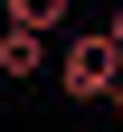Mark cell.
Returning <instances> with one entry per match:
<instances>
[{
	"label": "cell",
	"instance_id": "3957f363",
	"mask_svg": "<svg viewBox=\"0 0 123 132\" xmlns=\"http://www.w3.org/2000/svg\"><path fill=\"white\" fill-rule=\"evenodd\" d=\"M66 10H76V0H0V19H28V28H47V38L66 28Z\"/></svg>",
	"mask_w": 123,
	"mask_h": 132
},
{
	"label": "cell",
	"instance_id": "7a4b0ae2",
	"mask_svg": "<svg viewBox=\"0 0 123 132\" xmlns=\"http://www.w3.org/2000/svg\"><path fill=\"white\" fill-rule=\"evenodd\" d=\"M47 66V28H28V19H0V76L10 85H28Z\"/></svg>",
	"mask_w": 123,
	"mask_h": 132
},
{
	"label": "cell",
	"instance_id": "6da1fadb",
	"mask_svg": "<svg viewBox=\"0 0 123 132\" xmlns=\"http://www.w3.org/2000/svg\"><path fill=\"white\" fill-rule=\"evenodd\" d=\"M114 85H123V38L114 28H76L57 47V94L66 104H114Z\"/></svg>",
	"mask_w": 123,
	"mask_h": 132
},
{
	"label": "cell",
	"instance_id": "5b68a950",
	"mask_svg": "<svg viewBox=\"0 0 123 132\" xmlns=\"http://www.w3.org/2000/svg\"><path fill=\"white\" fill-rule=\"evenodd\" d=\"M114 113H123V85H114Z\"/></svg>",
	"mask_w": 123,
	"mask_h": 132
},
{
	"label": "cell",
	"instance_id": "277c9868",
	"mask_svg": "<svg viewBox=\"0 0 123 132\" xmlns=\"http://www.w3.org/2000/svg\"><path fill=\"white\" fill-rule=\"evenodd\" d=\"M104 28H114V38H123V0H114V19H104Z\"/></svg>",
	"mask_w": 123,
	"mask_h": 132
}]
</instances>
